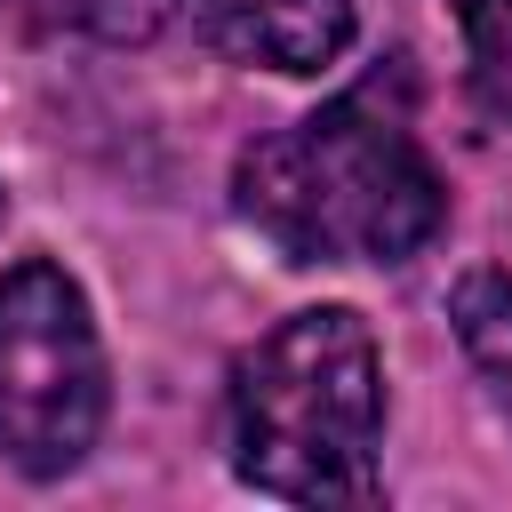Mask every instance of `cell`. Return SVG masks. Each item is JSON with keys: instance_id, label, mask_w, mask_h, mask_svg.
<instances>
[{"instance_id": "obj_6", "label": "cell", "mask_w": 512, "mask_h": 512, "mask_svg": "<svg viewBox=\"0 0 512 512\" xmlns=\"http://www.w3.org/2000/svg\"><path fill=\"white\" fill-rule=\"evenodd\" d=\"M464 24V88L488 128H512V0H448Z\"/></svg>"}, {"instance_id": "obj_1", "label": "cell", "mask_w": 512, "mask_h": 512, "mask_svg": "<svg viewBox=\"0 0 512 512\" xmlns=\"http://www.w3.org/2000/svg\"><path fill=\"white\" fill-rule=\"evenodd\" d=\"M232 208L288 264H408L448 224V184L408 120V80L376 72L232 160Z\"/></svg>"}, {"instance_id": "obj_2", "label": "cell", "mask_w": 512, "mask_h": 512, "mask_svg": "<svg viewBox=\"0 0 512 512\" xmlns=\"http://www.w3.org/2000/svg\"><path fill=\"white\" fill-rule=\"evenodd\" d=\"M232 472L288 504L384 496V352L352 304L288 312L232 360L224 384Z\"/></svg>"}, {"instance_id": "obj_3", "label": "cell", "mask_w": 512, "mask_h": 512, "mask_svg": "<svg viewBox=\"0 0 512 512\" xmlns=\"http://www.w3.org/2000/svg\"><path fill=\"white\" fill-rule=\"evenodd\" d=\"M112 408V368L80 280L48 256L0 272V456L32 480L72 472Z\"/></svg>"}, {"instance_id": "obj_5", "label": "cell", "mask_w": 512, "mask_h": 512, "mask_svg": "<svg viewBox=\"0 0 512 512\" xmlns=\"http://www.w3.org/2000/svg\"><path fill=\"white\" fill-rule=\"evenodd\" d=\"M448 320H456V344L480 368L488 400L512 416V272L504 264H472L448 288Z\"/></svg>"}, {"instance_id": "obj_7", "label": "cell", "mask_w": 512, "mask_h": 512, "mask_svg": "<svg viewBox=\"0 0 512 512\" xmlns=\"http://www.w3.org/2000/svg\"><path fill=\"white\" fill-rule=\"evenodd\" d=\"M0 16H32L40 32H88L104 48H144L168 32L176 0H0Z\"/></svg>"}, {"instance_id": "obj_4", "label": "cell", "mask_w": 512, "mask_h": 512, "mask_svg": "<svg viewBox=\"0 0 512 512\" xmlns=\"http://www.w3.org/2000/svg\"><path fill=\"white\" fill-rule=\"evenodd\" d=\"M352 0H200V40L232 64L264 72H328L352 48Z\"/></svg>"}]
</instances>
